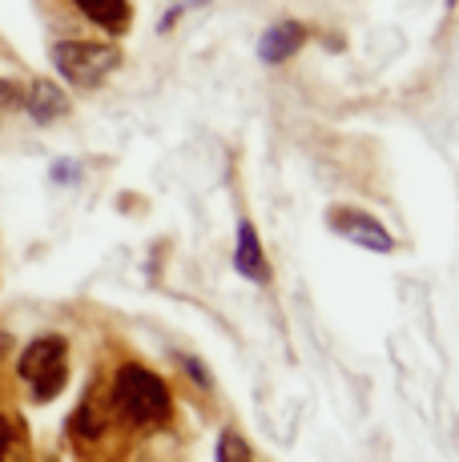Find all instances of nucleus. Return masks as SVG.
<instances>
[{
    "label": "nucleus",
    "instance_id": "9b49d317",
    "mask_svg": "<svg viewBox=\"0 0 459 462\" xmlns=\"http://www.w3.org/2000/svg\"><path fill=\"white\" fill-rule=\"evenodd\" d=\"M8 455H13V426L0 419V462H8Z\"/></svg>",
    "mask_w": 459,
    "mask_h": 462
},
{
    "label": "nucleus",
    "instance_id": "423d86ee",
    "mask_svg": "<svg viewBox=\"0 0 459 462\" xmlns=\"http://www.w3.org/2000/svg\"><path fill=\"white\" fill-rule=\"evenodd\" d=\"M21 105L29 109V117L37 121V125H49V121H57V117L69 113V97L61 93L52 81H33L21 93Z\"/></svg>",
    "mask_w": 459,
    "mask_h": 462
},
{
    "label": "nucleus",
    "instance_id": "6e6552de",
    "mask_svg": "<svg viewBox=\"0 0 459 462\" xmlns=\"http://www.w3.org/2000/svg\"><path fill=\"white\" fill-rule=\"evenodd\" d=\"M234 265L246 273L250 282H267V254H262V242H258V229L250 221L238 226V254H234Z\"/></svg>",
    "mask_w": 459,
    "mask_h": 462
},
{
    "label": "nucleus",
    "instance_id": "39448f33",
    "mask_svg": "<svg viewBox=\"0 0 459 462\" xmlns=\"http://www.w3.org/2000/svg\"><path fill=\"white\" fill-rule=\"evenodd\" d=\"M303 41H306L303 24L298 21H278V24H270V29L262 32L258 57L267 60V65H282V60H290L298 49H303Z\"/></svg>",
    "mask_w": 459,
    "mask_h": 462
},
{
    "label": "nucleus",
    "instance_id": "1a4fd4ad",
    "mask_svg": "<svg viewBox=\"0 0 459 462\" xmlns=\"http://www.w3.org/2000/svg\"><path fill=\"white\" fill-rule=\"evenodd\" d=\"M218 462H250V447H246L242 434L226 430L222 439H218Z\"/></svg>",
    "mask_w": 459,
    "mask_h": 462
},
{
    "label": "nucleus",
    "instance_id": "7ed1b4c3",
    "mask_svg": "<svg viewBox=\"0 0 459 462\" xmlns=\"http://www.w3.org/2000/svg\"><path fill=\"white\" fill-rule=\"evenodd\" d=\"M52 65L69 85L97 88L121 65V52L101 41H57L52 44Z\"/></svg>",
    "mask_w": 459,
    "mask_h": 462
},
{
    "label": "nucleus",
    "instance_id": "f257e3e1",
    "mask_svg": "<svg viewBox=\"0 0 459 462\" xmlns=\"http://www.w3.org/2000/svg\"><path fill=\"white\" fill-rule=\"evenodd\" d=\"M113 406H117L121 419L134 426H162L170 419V390L154 370L129 362L113 378Z\"/></svg>",
    "mask_w": 459,
    "mask_h": 462
},
{
    "label": "nucleus",
    "instance_id": "9d476101",
    "mask_svg": "<svg viewBox=\"0 0 459 462\" xmlns=\"http://www.w3.org/2000/svg\"><path fill=\"white\" fill-rule=\"evenodd\" d=\"M21 93L24 88H16L13 81H0V121H5V113L21 109Z\"/></svg>",
    "mask_w": 459,
    "mask_h": 462
},
{
    "label": "nucleus",
    "instance_id": "0eeeda50",
    "mask_svg": "<svg viewBox=\"0 0 459 462\" xmlns=\"http://www.w3.org/2000/svg\"><path fill=\"white\" fill-rule=\"evenodd\" d=\"M77 8H81L85 16L97 24V29L113 32V37H121V32L129 29V21H134V8H129V0H73Z\"/></svg>",
    "mask_w": 459,
    "mask_h": 462
},
{
    "label": "nucleus",
    "instance_id": "20e7f679",
    "mask_svg": "<svg viewBox=\"0 0 459 462\" xmlns=\"http://www.w3.org/2000/svg\"><path fill=\"white\" fill-rule=\"evenodd\" d=\"M331 226L339 229L342 237H351L355 245H363V250H375V254H391L395 250V237L387 234L383 226H379L370 213H355V209H339L331 217Z\"/></svg>",
    "mask_w": 459,
    "mask_h": 462
},
{
    "label": "nucleus",
    "instance_id": "f03ea898",
    "mask_svg": "<svg viewBox=\"0 0 459 462\" xmlns=\"http://www.w3.org/2000/svg\"><path fill=\"white\" fill-rule=\"evenodd\" d=\"M16 370H21V382L33 390L37 402H52V398L65 390V378H69V346H65V337L49 334V337L29 342L24 346V354H21V362H16Z\"/></svg>",
    "mask_w": 459,
    "mask_h": 462
}]
</instances>
